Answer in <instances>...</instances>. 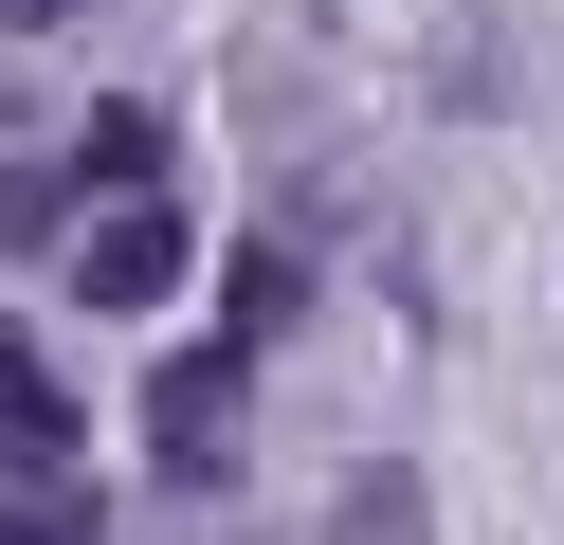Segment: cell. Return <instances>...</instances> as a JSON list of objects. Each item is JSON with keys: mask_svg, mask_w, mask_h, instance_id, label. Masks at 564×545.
I'll use <instances>...</instances> for the list:
<instances>
[{"mask_svg": "<svg viewBox=\"0 0 564 545\" xmlns=\"http://www.w3.org/2000/svg\"><path fill=\"white\" fill-rule=\"evenodd\" d=\"M74 382H55V363L37 346H0V509H55V491H74Z\"/></svg>", "mask_w": 564, "mask_h": 545, "instance_id": "6da1fadb", "label": "cell"}, {"mask_svg": "<svg viewBox=\"0 0 564 545\" xmlns=\"http://www.w3.org/2000/svg\"><path fill=\"white\" fill-rule=\"evenodd\" d=\"M147 455L183 472V491H219V472H237V346H183V363L147 382Z\"/></svg>", "mask_w": 564, "mask_h": 545, "instance_id": "7a4b0ae2", "label": "cell"}, {"mask_svg": "<svg viewBox=\"0 0 564 545\" xmlns=\"http://www.w3.org/2000/svg\"><path fill=\"white\" fill-rule=\"evenodd\" d=\"M74 291H91V309H164V291H183V218H164V200H110L74 237Z\"/></svg>", "mask_w": 564, "mask_h": 545, "instance_id": "3957f363", "label": "cell"}, {"mask_svg": "<svg viewBox=\"0 0 564 545\" xmlns=\"http://www.w3.org/2000/svg\"><path fill=\"white\" fill-rule=\"evenodd\" d=\"M74 182H110V200H164V128H147V109H91V128H74Z\"/></svg>", "mask_w": 564, "mask_h": 545, "instance_id": "277c9868", "label": "cell"}, {"mask_svg": "<svg viewBox=\"0 0 564 545\" xmlns=\"http://www.w3.org/2000/svg\"><path fill=\"white\" fill-rule=\"evenodd\" d=\"M328 545H437V527H419V472H401V455H382V472H346Z\"/></svg>", "mask_w": 564, "mask_h": 545, "instance_id": "5b68a950", "label": "cell"}, {"mask_svg": "<svg viewBox=\"0 0 564 545\" xmlns=\"http://www.w3.org/2000/svg\"><path fill=\"white\" fill-rule=\"evenodd\" d=\"M0 545H110V527H91L74 491H55V509H0Z\"/></svg>", "mask_w": 564, "mask_h": 545, "instance_id": "8992f818", "label": "cell"}]
</instances>
